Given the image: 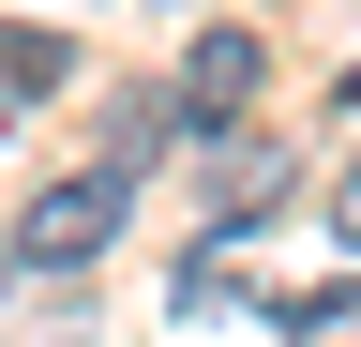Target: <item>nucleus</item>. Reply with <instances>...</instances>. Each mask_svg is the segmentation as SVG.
Wrapping results in <instances>:
<instances>
[{"label":"nucleus","instance_id":"2","mask_svg":"<svg viewBox=\"0 0 361 347\" xmlns=\"http://www.w3.org/2000/svg\"><path fill=\"white\" fill-rule=\"evenodd\" d=\"M256 76H271V61H256V30H196V61H180V121H241V106H256Z\"/></svg>","mask_w":361,"mask_h":347},{"label":"nucleus","instance_id":"5","mask_svg":"<svg viewBox=\"0 0 361 347\" xmlns=\"http://www.w3.org/2000/svg\"><path fill=\"white\" fill-rule=\"evenodd\" d=\"M331 211H346V227H361V166H346V196H331Z\"/></svg>","mask_w":361,"mask_h":347},{"label":"nucleus","instance_id":"6","mask_svg":"<svg viewBox=\"0 0 361 347\" xmlns=\"http://www.w3.org/2000/svg\"><path fill=\"white\" fill-rule=\"evenodd\" d=\"M0 272H16V242H0Z\"/></svg>","mask_w":361,"mask_h":347},{"label":"nucleus","instance_id":"3","mask_svg":"<svg viewBox=\"0 0 361 347\" xmlns=\"http://www.w3.org/2000/svg\"><path fill=\"white\" fill-rule=\"evenodd\" d=\"M61 76H75V61L45 46V30H0V121H30L45 91H61Z\"/></svg>","mask_w":361,"mask_h":347},{"label":"nucleus","instance_id":"1","mask_svg":"<svg viewBox=\"0 0 361 347\" xmlns=\"http://www.w3.org/2000/svg\"><path fill=\"white\" fill-rule=\"evenodd\" d=\"M106 242H121V166H90V182H45V196L16 211V257H30V272H90Z\"/></svg>","mask_w":361,"mask_h":347},{"label":"nucleus","instance_id":"4","mask_svg":"<svg viewBox=\"0 0 361 347\" xmlns=\"http://www.w3.org/2000/svg\"><path fill=\"white\" fill-rule=\"evenodd\" d=\"M286 332H301V347H361V287H316Z\"/></svg>","mask_w":361,"mask_h":347}]
</instances>
